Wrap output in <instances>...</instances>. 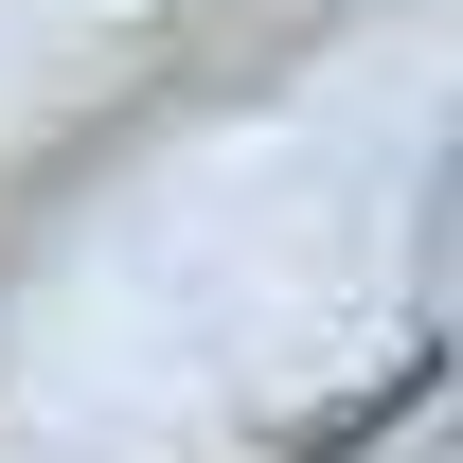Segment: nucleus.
<instances>
[{
    "mask_svg": "<svg viewBox=\"0 0 463 463\" xmlns=\"http://www.w3.org/2000/svg\"><path fill=\"white\" fill-rule=\"evenodd\" d=\"M392 303V143L356 125H214L125 214L71 232V268L18 321V428L36 463H178L268 428L303 374H339Z\"/></svg>",
    "mask_w": 463,
    "mask_h": 463,
    "instance_id": "1",
    "label": "nucleus"
},
{
    "mask_svg": "<svg viewBox=\"0 0 463 463\" xmlns=\"http://www.w3.org/2000/svg\"><path fill=\"white\" fill-rule=\"evenodd\" d=\"M108 18H143V0H0V36H108Z\"/></svg>",
    "mask_w": 463,
    "mask_h": 463,
    "instance_id": "2",
    "label": "nucleus"
}]
</instances>
